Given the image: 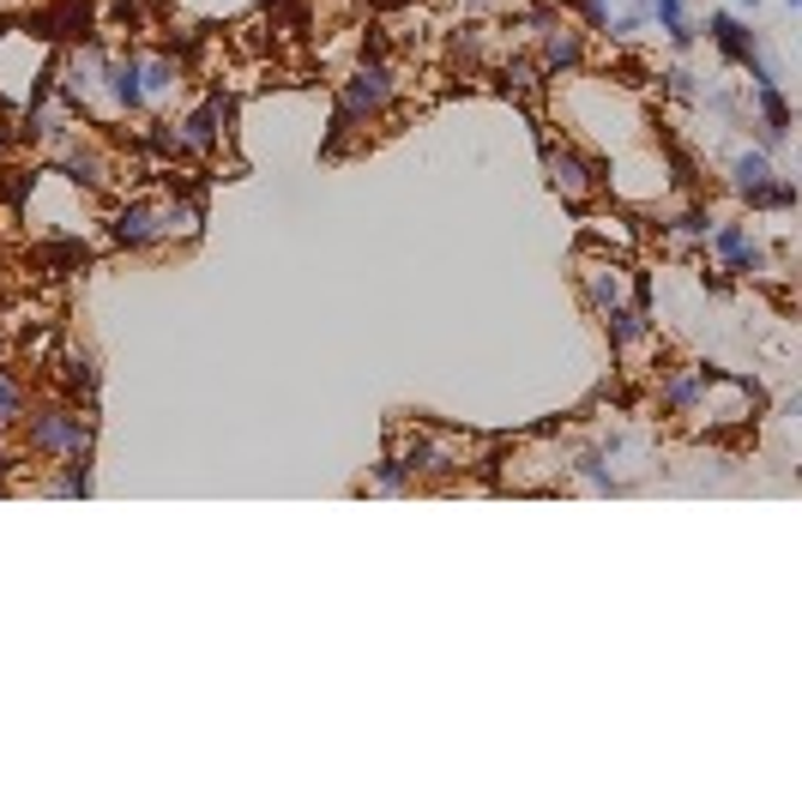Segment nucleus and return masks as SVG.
Segmentation results:
<instances>
[{
	"instance_id": "1",
	"label": "nucleus",
	"mask_w": 802,
	"mask_h": 802,
	"mask_svg": "<svg viewBox=\"0 0 802 802\" xmlns=\"http://www.w3.org/2000/svg\"><path fill=\"white\" fill-rule=\"evenodd\" d=\"M398 97V73L393 61H362L351 79L339 85V109H332V133L327 146H320V158H344V146H351V133L362 121H374V115H386Z\"/></svg>"
},
{
	"instance_id": "14",
	"label": "nucleus",
	"mask_w": 802,
	"mask_h": 802,
	"mask_svg": "<svg viewBox=\"0 0 802 802\" xmlns=\"http://www.w3.org/2000/svg\"><path fill=\"white\" fill-rule=\"evenodd\" d=\"M713 43H718L724 61H736V67H742V55L755 49V31H748L736 12H713Z\"/></svg>"
},
{
	"instance_id": "31",
	"label": "nucleus",
	"mask_w": 802,
	"mask_h": 802,
	"mask_svg": "<svg viewBox=\"0 0 802 802\" xmlns=\"http://www.w3.org/2000/svg\"><path fill=\"white\" fill-rule=\"evenodd\" d=\"M736 7H755V0H736Z\"/></svg>"
},
{
	"instance_id": "10",
	"label": "nucleus",
	"mask_w": 802,
	"mask_h": 802,
	"mask_svg": "<svg viewBox=\"0 0 802 802\" xmlns=\"http://www.w3.org/2000/svg\"><path fill=\"white\" fill-rule=\"evenodd\" d=\"M405 464H410V477H447V471H459V452L452 447H441L435 435H417V441L405 447Z\"/></svg>"
},
{
	"instance_id": "26",
	"label": "nucleus",
	"mask_w": 802,
	"mask_h": 802,
	"mask_svg": "<svg viewBox=\"0 0 802 802\" xmlns=\"http://www.w3.org/2000/svg\"><path fill=\"white\" fill-rule=\"evenodd\" d=\"M616 7H622V0H579V12H586V24H591V31H610Z\"/></svg>"
},
{
	"instance_id": "6",
	"label": "nucleus",
	"mask_w": 802,
	"mask_h": 802,
	"mask_svg": "<svg viewBox=\"0 0 802 802\" xmlns=\"http://www.w3.org/2000/svg\"><path fill=\"white\" fill-rule=\"evenodd\" d=\"M109 236L121 242V248H158L163 229H158V200H127L121 212H115Z\"/></svg>"
},
{
	"instance_id": "22",
	"label": "nucleus",
	"mask_w": 802,
	"mask_h": 802,
	"mask_svg": "<svg viewBox=\"0 0 802 802\" xmlns=\"http://www.w3.org/2000/svg\"><path fill=\"white\" fill-rule=\"evenodd\" d=\"M452 61H459V67H477V61H483V31H477V24H459V31H452Z\"/></svg>"
},
{
	"instance_id": "11",
	"label": "nucleus",
	"mask_w": 802,
	"mask_h": 802,
	"mask_svg": "<svg viewBox=\"0 0 802 802\" xmlns=\"http://www.w3.org/2000/svg\"><path fill=\"white\" fill-rule=\"evenodd\" d=\"M603 327H610V344L616 351H633V344H645L652 339V320H645V308L640 302H616V308H603Z\"/></svg>"
},
{
	"instance_id": "23",
	"label": "nucleus",
	"mask_w": 802,
	"mask_h": 802,
	"mask_svg": "<svg viewBox=\"0 0 802 802\" xmlns=\"http://www.w3.org/2000/svg\"><path fill=\"white\" fill-rule=\"evenodd\" d=\"M645 19H652V12H645V0H633V7H616V19H610V36H622V43H633V36L645 31Z\"/></svg>"
},
{
	"instance_id": "28",
	"label": "nucleus",
	"mask_w": 802,
	"mask_h": 802,
	"mask_svg": "<svg viewBox=\"0 0 802 802\" xmlns=\"http://www.w3.org/2000/svg\"><path fill=\"white\" fill-rule=\"evenodd\" d=\"M43 260H55V266H85V242H55V248H43Z\"/></svg>"
},
{
	"instance_id": "7",
	"label": "nucleus",
	"mask_w": 802,
	"mask_h": 802,
	"mask_svg": "<svg viewBox=\"0 0 802 802\" xmlns=\"http://www.w3.org/2000/svg\"><path fill=\"white\" fill-rule=\"evenodd\" d=\"M229 115V97L224 90H212V97H205V109H193L188 121H181V151H217V121H224Z\"/></svg>"
},
{
	"instance_id": "9",
	"label": "nucleus",
	"mask_w": 802,
	"mask_h": 802,
	"mask_svg": "<svg viewBox=\"0 0 802 802\" xmlns=\"http://www.w3.org/2000/svg\"><path fill=\"white\" fill-rule=\"evenodd\" d=\"M772 158L767 151H742V158L730 163V188H736V200H748V205H760V193L772 188Z\"/></svg>"
},
{
	"instance_id": "3",
	"label": "nucleus",
	"mask_w": 802,
	"mask_h": 802,
	"mask_svg": "<svg viewBox=\"0 0 802 802\" xmlns=\"http://www.w3.org/2000/svg\"><path fill=\"white\" fill-rule=\"evenodd\" d=\"M537 31H543V49H537V73L555 79V73H574L586 61V36L574 24H562L555 12H537Z\"/></svg>"
},
{
	"instance_id": "19",
	"label": "nucleus",
	"mask_w": 802,
	"mask_h": 802,
	"mask_svg": "<svg viewBox=\"0 0 802 802\" xmlns=\"http://www.w3.org/2000/svg\"><path fill=\"white\" fill-rule=\"evenodd\" d=\"M19 417H24V381L0 368V429H12Z\"/></svg>"
},
{
	"instance_id": "12",
	"label": "nucleus",
	"mask_w": 802,
	"mask_h": 802,
	"mask_svg": "<svg viewBox=\"0 0 802 802\" xmlns=\"http://www.w3.org/2000/svg\"><path fill=\"white\" fill-rule=\"evenodd\" d=\"M579 278H586V302L598 308V314L622 302V266H616V260H586Z\"/></svg>"
},
{
	"instance_id": "21",
	"label": "nucleus",
	"mask_w": 802,
	"mask_h": 802,
	"mask_svg": "<svg viewBox=\"0 0 802 802\" xmlns=\"http://www.w3.org/2000/svg\"><path fill=\"white\" fill-rule=\"evenodd\" d=\"M139 73H146V97H163V90L175 85V55H151V61H139Z\"/></svg>"
},
{
	"instance_id": "17",
	"label": "nucleus",
	"mask_w": 802,
	"mask_h": 802,
	"mask_svg": "<svg viewBox=\"0 0 802 802\" xmlns=\"http://www.w3.org/2000/svg\"><path fill=\"white\" fill-rule=\"evenodd\" d=\"M61 175H73V181H85L90 193L109 181V170H103V158L90 146H61Z\"/></svg>"
},
{
	"instance_id": "4",
	"label": "nucleus",
	"mask_w": 802,
	"mask_h": 802,
	"mask_svg": "<svg viewBox=\"0 0 802 802\" xmlns=\"http://www.w3.org/2000/svg\"><path fill=\"white\" fill-rule=\"evenodd\" d=\"M543 170H549V188L562 193V200H591V193H598V170H591L586 158H579V151H543Z\"/></svg>"
},
{
	"instance_id": "13",
	"label": "nucleus",
	"mask_w": 802,
	"mask_h": 802,
	"mask_svg": "<svg viewBox=\"0 0 802 802\" xmlns=\"http://www.w3.org/2000/svg\"><path fill=\"white\" fill-rule=\"evenodd\" d=\"M574 477L591 489V495H622V489H628L622 477L610 471V459H603L598 447H586V452H579V459H574Z\"/></svg>"
},
{
	"instance_id": "16",
	"label": "nucleus",
	"mask_w": 802,
	"mask_h": 802,
	"mask_svg": "<svg viewBox=\"0 0 802 802\" xmlns=\"http://www.w3.org/2000/svg\"><path fill=\"white\" fill-rule=\"evenodd\" d=\"M61 386H67V398L73 405H90V398H97V362H90L85 351H73V356H61Z\"/></svg>"
},
{
	"instance_id": "8",
	"label": "nucleus",
	"mask_w": 802,
	"mask_h": 802,
	"mask_svg": "<svg viewBox=\"0 0 802 802\" xmlns=\"http://www.w3.org/2000/svg\"><path fill=\"white\" fill-rule=\"evenodd\" d=\"M103 90H109L115 109H146V73H139V61H103Z\"/></svg>"
},
{
	"instance_id": "18",
	"label": "nucleus",
	"mask_w": 802,
	"mask_h": 802,
	"mask_svg": "<svg viewBox=\"0 0 802 802\" xmlns=\"http://www.w3.org/2000/svg\"><path fill=\"white\" fill-rule=\"evenodd\" d=\"M713 224H718V217H713V212H706V205H688V212H682V217H676V224H670V236H676V242H682V248H701V242H706V236H713Z\"/></svg>"
},
{
	"instance_id": "2",
	"label": "nucleus",
	"mask_w": 802,
	"mask_h": 802,
	"mask_svg": "<svg viewBox=\"0 0 802 802\" xmlns=\"http://www.w3.org/2000/svg\"><path fill=\"white\" fill-rule=\"evenodd\" d=\"M31 452H43V459L90 452V417H79L73 398H55V405L31 410Z\"/></svg>"
},
{
	"instance_id": "30",
	"label": "nucleus",
	"mask_w": 802,
	"mask_h": 802,
	"mask_svg": "<svg viewBox=\"0 0 802 802\" xmlns=\"http://www.w3.org/2000/svg\"><path fill=\"white\" fill-rule=\"evenodd\" d=\"M7 139H12V133H7V127H0V151H7Z\"/></svg>"
},
{
	"instance_id": "29",
	"label": "nucleus",
	"mask_w": 802,
	"mask_h": 802,
	"mask_svg": "<svg viewBox=\"0 0 802 802\" xmlns=\"http://www.w3.org/2000/svg\"><path fill=\"white\" fill-rule=\"evenodd\" d=\"M374 7H405V0H374Z\"/></svg>"
},
{
	"instance_id": "25",
	"label": "nucleus",
	"mask_w": 802,
	"mask_h": 802,
	"mask_svg": "<svg viewBox=\"0 0 802 802\" xmlns=\"http://www.w3.org/2000/svg\"><path fill=\"white\" fill-rule=\"evenodd\" d=\"M760 205H772V212H791V205H796V181L791 175H772V188L760 193Z\"/></svg>"
},
{
	"instance_id": "24",
	"label": "nucleus",
	"mask_w": 802,
	"mask_h": 802,
	"mask_svg": "<svg viewBox=\"0 0 802 802\" xmlns=\"http://www.w3.org/2000/svg\"><path fill=\"white\" fill-rule=\"evenodd\" d=\"M543 79V73H537V61H507V67H501V85H507V90H520V97H525V90H532Z\"/></svg>"
},
{
	"instance_id": "5",
	"label": "nucleus",
	"mask_w": 802,
	"mask_h": 802,
	"mask_svg": "<svg viewBox=\"0 0 802 802\" xmlns=\"http://www.w3.org/2000/svg\"><path fill=\"white\" fill-rule=\"evenodd\" d=\"M718 374L713 368H676L664 386H657V405H664V417H694V410L706 405V386H713Z\"/></svg>"
},
{
	"instance_id": "15",
	"label": "nucleus",
	"mask_w": 802,
	"mask_h": 802,
	"mask_svg": "<svg viewBox=\"0 0 802 802\" xmlns=\"http://www.w3.org/2000/svg\"><path fill=\"white\" fill-rule=\"evenodd\" d=\"M645 12L657 19V31L670 36L676 49H688L694 43V24H688V0H645Z\"/></svg>"
},
{
	"instance_id": "20",
	"label": "nucleus",
	"mask_w": 802,
	"mask_h": 802,
	"mask_svg": "<svg viewBox=\"0 0 802 802\" xmlns=\"http://www.w3.org/2000/svg\"><path fill=\"white\" fill-rule=\"evenodd\" d=\"M410 483H417V477H410L405 459H381V464H374V489H381V495H405Z\"/></svg>"
},
{
	"instance_id": "27",
	"label": "nucleus",
	"mask_w": 802,
	"mask_h": 802,
	"mask_svg": "<svg viewBox=\"0 0 802 802\" xmlns=\"http://www.w3.org/2000/svg\"><path fill=\"white\" fill-rule=\"evenodd\" d=\"M664 90H670V97H676V103L701 97V85H694V73H688V67H670V73H664Z\"/></svg>"
}]
</instances>
